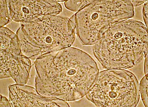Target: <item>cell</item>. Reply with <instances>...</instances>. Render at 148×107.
<instances>
[{"mask_svg":"<svg viewBox=\"0 0 148 107\" xmlns=\"http://www.w3.org/2000/svg\"><path fill=\"white\" fill-rule=\"evenodd\" d=\"M35 87L40 95L66 101L82 98L99 73L95 60L86 52L70 47L35 60Z\"/></svg>","mask_w":148,"mask_h":107,"instance_id":"obj_1","label":"cell"},{"mask_svg":"<svg viewBox=\"0 0 148 107\" xmlns=\"http://www.w3.org/2000/svg\"><path fill=\"white\" fill-rule=\"evenodd\" d=\"M148 28L139 20L127 19L114 25L94 45L93 52L107 69H130L148 54Z\"/></svg>","mask_w":148,"mask_h":107,"instance_id":"obj_2","label":"cell"},{"mask_svg":"<svg viewBox=\"0 0 148 107\" xmlns=\"http://www.w3.org/2000/svg\"><path fill=\"white\" fill-rule=\"evenodd\" d=\"M16 34L22 54L36 60L71 47L75 40V25L70 18L48 15L20 23Z\"/></svg>","mask_w":148,"mask_h":107,"instance_id":"obj_3","label":"cell"},{"mask_svg":"<svg viewBox=\"0 0 148 107\" xmlns=\"http://www.w3.org/2000/svg\"><path fill=\"white\" fill-rule=\"evenodd\" d=\"M134 15L131 1L97 0L92 1L72 16L78 39L83 45H92L114 25Z\"/></svg>","mask_w":148,"mask_h":107,"instance_id":"obj_4","label":"cell"},{"mask_svg":"<svg viewBox=\"0 0 148 107\" xmlns=\"http://www.w3.org/2000/svg\"><path fill=\"white\" fill-rule=\"evenodd\" d=\"M86 99L99 107H135L140 98L139 85L133 73L125 69L99 72Z\"/></svg>","mask_w":148,"mask_h":107,"instance_id":"obj_5","label":"cell"},{"mask_svg":"<svg viewBox=\"0 0 148 107\" xmlns=\"http://www.w3.org/2000/svg\"><path fill=\"white\" fill-rule=\"evenodd\" d=\"M11 20L22 23L48 15H58L62 12L61 4L56 1H8Z\"/></svg>","mask_w":148,"mask_h":107,"instance_id":"obj_6","label":"cell"},{"mask_svg":"<svg viewBox=\"0 0 148 107\" xmlns=\"http://www.w3.org/2000/svg\"><path fill=\"white\" fill-rule=\"evenodd\" d=\"M8 91L11 107H70L67 101L45 97L39 94L36 88L26 84L10 85Z\"/></svg>","mask_w":148,"mask_h":107,"instance_id":"obj_7","label":"cell"},{"mask_svg":"<svg viewBox=\"0 0 148 107\" xmlns=\"http://www.w3.org/2000/svg\"><path fill=\"white\" fill-rule=\"evenodd\" d=\"M1 79L11 78L16 83L26 84L30 76L32 62L29 58L21 54L15 55L0 52Z\"/></svg>","mask_w":148,"mask_h":107,"instance_id":"obj_8","label":"cell"},{"mask_svg":"<svg viewBox=\"0 0 148 107\" xmlns=\"http://www.w3.org/2000/svg\"><path fill=\"white\" fill-rule=\"evenodd\" d=\"M0 52L15 55L22 54L20 41L17 34L5 27L1 28Z\"/></svg>","mask_w":148,"mask_h":107,"instance_id":"obj_9","label":"cell"},{"mask_svg":"<svg viewBox=\"0 0 148 107\" xmlns=\"http://www.w3.org/2000/svg\"><path fill=\"white\" fill-rule=\"evenodd\" d=\"M0 4V25L1 28L10 23L11 19L10 18L8 1L1 0Z\"/></svg>","mask_w":148,"mask_h":107,"instance_id":"obj_10","label":"cell"},{"mask_svg":"<svg viewBox=\"0 0 148 107\" xmlns=\"http://www.w3.org/2000/svg\"><path fill=\"white\" fill-rule=\"evenodd\" d=\"M91 1H66L64 5L67 10L77 12Z\"/></svg>","mask_w":148,"mask_h":107,"instance_id":"obj_11","label":"cell"},{"mask_svg":"<svg viewBox=\"0 0 148 107\" xmlns=\"http://www.w3.org/2000/svg\"><path fill=\"white\" fill-rule=\"evenodd\" d=\"M148 75H145L141 80L139 85L140 94L145 106H148Z\"/></svg>","mask_w":148,"mask_h":107,"instance_id":"obj_12","label":"cell"},{"mask_svg":"<svg viewBox=\"0 0 148 107\" xmlns=\"http://www.w3.org/2000/svg\"><path fill=\"white\" fill-rule=\"evenodd\" d=\"M148 1H147L144 3L143 8V16L145 26L148 28Z\"/></svg>","mask_w":148,"mask_h":107,"instance_id":"obj_13","label":"cell"},{"mask_svg":"<svg viewBox=\"0 0 148 107\" xmlns=\"http://www.w3.org/2000/svg\"><path fill=\"white\" fill-rule=\"evenodd\" d=\"M0 107H11V103L9 100L1 94V100H0Z\"/></svg>","mask_w":148,"mask_h":107,"instance_id":"obj_14","label":"cell"},{"mask_svg":"<svg viewBox=\"0 0 148 107\" xmlns=\"http://www.w3.org/2000/svg\"><path fill=\"white\" fill-rule=\"evenodd\" d=\"M144 72L145 75H148V54L145 57L144 61Z\"/></svg>","mask_w":148,"mask_h":107,"instance_id":"obj_15","label":"cell"},{"mask_svg":"<svg viewBox=\"0 0 148 107\" xmlns=\"http://www.w3.org/2000/svg\"><path fill=\"white\" fill-rule=\"evenodd\" d=\"M133 6L134 7H137L144 4L146 1H131Z\"/></svg>","mask_w":148,"mask_h":107,"instance_id":"obj_16","label":"cell"}]
</instances>
